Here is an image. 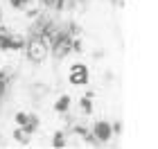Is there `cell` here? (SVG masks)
<instances>
[{
  "instance_id": "cell-4",
  "label": "cell",
  "mask_w": 158,
  "mask_h": 149,
  "mask_svg": "<svg viewBox=\"0 0 158 149\" xmlns=\"http://www.w3.org/2000/svg\"><path fill=\"white\" fill-rule=\"evenodd\" d=\"M68 106H70V97L68 95H61L59 99H56V104H54V111L56 113H63V111H68Z\"/></svg>"
},
{
  "instance_id": "cell-3",
  "label": "cell",
  "mask_w": 158,
  "mask_h": 149,
  "mask_svg": "<svg viewBox=\"0 0 158 149\" xmlns=\"http://www.w3.org/2000/svg\"><path fill=\"white\" fill-rule=\"evenodd\" d=\"M93 133L97 136V140H109L113 136V131H111V124L109 122H97L95 126H93Z\"/></svg>"
},
{
  "instance_id": "cell-8",
  "label": "cell",
  "mask_w": 158,
  "mask_h": 149,
  "mask_svg": "<svg viewBox=\"0 0 158 149\" xmlns=\"http://www.w3.org/2000/svg\"><path fill=\"white\" fill-rule=\"evenodd\" d=\"M52 145H54V147H63V145H66V138H63V133H54Z\"/></svg>"
},
{
  "instance_id": "cell-5",
  "label": "cell",
  "mask_w": 158,
  "mask_h": 149,
  "mask_svg": "<svg viewBox=\"0 0 158 149\" xmlns=\"http://www.w3.org/2000/svg\"><path fill=\"white\" fill-rule=\"evenodd\" d=\"M27 136H30V133H27V131L23 129V126L14 129V140H18L20 145H27V143H30V138H27Z\"/></svg>"
},
{
  "instance_id": "cell-2",
  "label": "cell",
  "mask_w": 158,
  "mask_h": 149,
  "mask_svg": "<svg viewBox=\"0 0 158 149\" xmlns=\"http://www.w3.org/2000/svg\"><path fill=\"white\" fill-rule=\"evenodd\" d=\"M45 45H41V43H27V56L34 61H43V56H45Z\"/></svg>"
},
{
  "instance_id": "cell-7",
  "label": "cell",
  "mask_w": 158,
  "mask_h": 149,
  "mask_svg": "<svg viewBox=\"0 0 158 149\" xmlns=\"http://www.w3.org/2000/svg\"><path fill=\"white\" fill-rule=\"evenodd\" d=\"M9 2H11V7H14V9H25V7L30 5L32 0H9Z\"/></svg>"
},
{
  "instance_id": "cell-10",
  "label": "cell",
  "mask_w": 158,
  "mask_h": 149,
  "mask_svg": "<svg viewBox=\"0 0 158 149\" xmlns=\"http://www.w3.org/2000/svg\"><path fill=\"white\" fill-rule=\"evenodd\" d=\"M0 32H2V25H0Z\"/></svg>"
},
{
  "instance_id": "cell-1",
  "label": "cell",
  "mask_w": 158,
  "mask_h": 149,
  "mask_svg": "<svg viewBox=\"0 0 158 149\" xmlns=\"http://www.w3.org/2000/svg\"><path fill=\"white\" fill-rule=\"evenodd\" d=\"M70 84H75V86H81V84L88 81V70H86V66H81V63H75L73 68H70Z\"/></svg>"
},
{
  "instance_id": "cell-6",
  "label": "cell",
  "mask_w": 158,
  "mask_h": 149,
  "mask_svg": "<svg viewBox=\"0 0 158 149\" xmlns=\"http://www.w3.org/2000/svg\"><path fill=\"white\" fill-rule=\"evenodd\" d=\"M30 118H32V115H27V113H23V111H18L16 115H14V122H16L18 126H25L27 122H30Z\"/></svg>"
},
{
  "instance_id": "cell-9",
  "label": "cell",
  "mask_w": 158,
  "mask_h": 149,
  "mask_svg": "<svg viewBox=\"0 0 158 149\" xmlns=\"http://www.w3.org/2000/svg\"><path fill=\"white\" fill-rule=\"evenodd\" d=\"M0 20H2V9H0Z\"/></svg>"
}]
</instances>
